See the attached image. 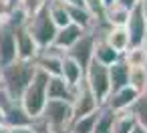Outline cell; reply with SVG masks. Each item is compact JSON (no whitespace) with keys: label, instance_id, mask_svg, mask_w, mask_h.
<instances>
[{"label":"cell","instance_id":"cell-34","mask_svg":"<svg viewBox=\"0 0 147 133\" xmlns=\"http://www.w3.org/2000/svg\"><path fill=\"white\" fill-rule=\"evenodd\" d=\"M139 6H141V10H143L145 20H147V0H139Z\"/></svg>","mask_w":147,"mask_h":133},{"label":"cell","instance_id":"cell-9","mask_svg":"<svg viewBox=\"0 0 147 133\" xmlns=\"http://www.w3.org/2000/svg\"><path fill=\"white\" fill-rule=\"evenodd\" d=\"M63 51L55 49V47H45L38 49L36 57H34V67L45 71L49 77H57L61 75V63H63Z\"/></svg>","mask_w":147,"mask_h":133},{"label":"cell","instance_id":"cell-16","mask_svg":"<svg viewBox=\"0 0 147 133\" xmlns=\"http://www.w3.org/2000/svg\"><path fill=\"white\" fill-rule=\"evenodd\" d=\"M95 36V51H93V59L97 61V63H101V65H105V67H111L113 63H117L123 55L121 53H117L101 34H93Z\"/></svg>","mask_w":147,"mask_h":133},{"label":"cell","instance_id":"cell-4","mask_svg":"<svg viewBox=\"0 0 147 133\" xmlns=\"http://www.w3.org/2000/svg\"><path fill=\"white\" fill-rule=\"evenodd\" d=\"M85 85L89 87V91L95 95V99L103 105L105 99L111 93V83H109V67L97 63L95 59L89 63V67L85 69Z\"/></svg>","mask_w":147,"mask_h":133},{"label":"cell","instance_id":"cell-33","mask_svg":"<svg viewBox=\"0 0 147 133\" xmlns=\"http://www.w3.org/2000/svg\"><path fill=\"white\" fill-rule=\"evenodd\" d=\"M131 133H147V129H145V127H141L139 123H135V127L131 129Z\"/></svg>","mask_w":147,"mask_h":133},{"label":"cell","instance_id":"cell-40","mask_svg":"<svg viewBox=\"0 0 147 133\" xmlns=\"http://www.w3.org/2000/svg\"><path fill=\"white\" fill-rule=\"evenodd\" d=\"M61 133H71V131H69V129H67V131H61Z\"/></svg>","mask_w":147,"mask_h":133},{"label":"cell","instance_id":"cell-35","mask_svg":"<svg viewBox=\"0 0 147 133\" xmlns=\"http://www.w3.org/2000/svg\"><path fill=\"white\" fill-rule=\"evenodd\" d=\"M0 133H8V127L6 125H0Z\"/></svg>","mask_w":147,"mask_h":133},{"label":"cell","instance_id":"cell-38","mask_svg":"<svg viewBox=\"0 0 147 133\" xmlns=\"http://www.w3.org/2000/svg\"><path fill=\"white\" fill-rule=\"evenodd\" d=\"M145 75H147V65H145ZM145 95H147V85H145Z\"/></svg>","mask_w":147,"mask_h":133},{"label":"cell","instance_id":"cell-7","mask_svg":"<svg viewBox=\"0 0 147 133\" xmlns=\"http://www.w3.org/2000/svg\"><path fill=\"white\" fill-rule=\"evenodd\" d=\"M99 107H101V103H99V101L95 99V95L89 91V87L85 85V81L75 87V95H73V101H71L73 119L91 115V113H95Z\"/></svg>","mask_w":147,"mask_h":133},{"label":"cell","instance_id":"cell-27","mask_svg":"<svg viewBox=\"0 0 147 133\" xmlns=\"http://www.w3.org/2000/svg\"><path fill=\"white\" fill-rule=\"evenodd\" d=\"M131 113H133V117H135V121L141 125V127H145L147 129V95L143 93V95H139L137 99H135V103L131 105V109H129Z\"/></svg>","mask_w":147,"mask_h":133},{"label":"cell","instance_id":"cell-36","mask_svg":"<svg viewBox=\"0 0 147 133\" xmlns=\"http://www.w3.org/2000/svg\"><path fill=\"white\" fill-rule=\"evenodd\" d=\"M63 2H75V4H81V0H63Z\"/></svg>","mask_w":147,"mask_h":133},{"label":"cell","instance_id":"cell-32","mask_svg":"<svg viewBox=\"0 0 147 133\" xmlns=\"http://www.w3.org/2000/svg\"><path fill=\"white\" fill-rule=\"evenodd\" d=\"M117 4H121L123 8H127V10H131V8H135L137 4H139V0H115Z\"/></svg>","mask_w":147,"mask_h":133},{"label":"cell","instance_id":"cell-25","mask_svg":"<svg viewBox=\"0 0 147 133\" xmlns=\"http://www.w3.org/2000/svg\"><path fill=\"white\" fill-rule=\"evenodd\" d=\"M123 61L129 67H145L147 65V53L143 47H129L123 53Z\"/></svg>","mask_w":147,"mask_h":133},{"label":"cell","instance_id":"cell-11","mask_svg":"<svg viewBox=\"0 0 147 133\" xmlns=\"http://www.w3.org/2000/svg\"><path fill=\"white\" fill-rule=\"evenodd\" d=\"M93 51H95V36L91 30H87L69 51H65V55L71 57L73 61H77L83 69H87L89 63L93 61Z\"/></svg>","mask_w":147,"mask_h":133},{"label":"cell","instance_id":"cell-23","mask_svg":"<svg viewBox=\"0 0 147 133\" xmlns=\"http://www.w3.org/2000/svg\"><path fill=\"white\" fill-rule=\"evenodd\" d=\"M135 117L129 109L125 111H115V119H113V129L111 133H131V129L135 127Z\"/></svg>","mask_w":147,"mask_h":133},{"label":"cell","instance_id":"cell-29","mask_svg":"<svg viewBox=\"0 0 147 133\" xmlns=\"http://www.w3.org/2000/svg\"><path fill=\"white\" fill-rule=\"evenodd\" d=\"M81 4L89 10V14L95 18V22L103 20V14H105V2L103 0H81Z\"/></svg>","mask_w":147,"mask_h":133},{"label":"cell","instance_id":"cell-30","mask_svg":"<svg viewBox=\"0 0 147 133\" xmlns=\"http://www.w3.org/2000/svg\"><path fill=\"white\" fill-rule=\"evenodd\" d=\"M30 127H32V133H57V131H53L40 117H34V119L30 121Z\"/></svg>","mask_w":147,"mask_h":133},{"label":"cell","instance_id":"cell-17","mask_svg":"<svg viewBox=\"0 0 147 133\" xmlns=\"http://www.w3.org/2000/svg\"><path fill=\"white\" fill-rule=\"evenodd\" d=\"M61 77H63L71 87H77V85H81V83H83V79H85V69H83L77 61H73L71 57L63 55V63H61Z\"/></svg>","mask_w":147,"mask_h":133},{"label":"cell","instance_id":"cell-8","mask_svg":"<svg viewBox=\"0 0 147 133\" xmlns=\"http://www.w3.org/2000/svg\"><path fill=\"white\" fill-rule=\"evenodd\" d=\"M125 30L129 34V47H141L143 45V41L147 36V20H145L143 10H141L139 4L129 10V18L125 22Z\"/></svg>","mask_w":147,"mask_h":133},{"label":"cell","instance_id":"cell-10","mask_svg":"<svg viewBox=\"0 0 147 133\" xmlns=\"http://www.w3.org/2000/svg\"><path fill=\"white\" fill-rule=\"evenodd\" d=\"M16 61V38L14 26L4 18L0 20V67Z\"/></svg>","mask_w":147,"mask_h":133},{"label":"cell","instance_id":"cell-5","mask_svg":"<svg viewBox=\"0 0 147 133\" xmlns=\"http://www.w3.org/2000/svg\"><path fill=\"white\" fill-rule=\"evenodd\" d=\"M38 117L53 131L61 133V131H67L69 129V125L73 121V109H71V103L69 101H53V99H49Z\"/></svg>","mask_w":147,"mask_h":133},{"label":"cell","instance_id":"cell-15","mask_svg":"<svg viewBox=\"0 0 147 133\" xmlns=\"http://www.w3.org/2000/svg\"><path fill=\"white\" fill-rule=\"evenodd\" d=\"M73 95H75V87H71L61 75L57 77H49V83H47V99H53V101H73Z\"/></svg>","mask_w":147,"mask_h":133},{"label":"cell","instance_id":"cell-20","mask_svg":"<svg viewBox=\"0 0 147 133\" xmlns=\"http://www.w3.org/2000/svg\"><path fill=\"white\" fill-rule=\"evenodd\" d=\"M129 18V10L123 8L117 2H111L105 6V14H103V22H107L109 26H125Z\"/></svg>","mask_w":147,"mask_h":133},{"label":"cell","instance_id":"cell-2","mask_svg":"<svg viewBox=\"0 0 147 133\" xmlns=\"http://www.w3.org/2000/svg\"><path fill=\"white\" fill-rule=\"evenodd\" d=\"M47 83H49V75L40 69L34 71V77L30 79V83L26 85L24 93L20 95V103L24 107V111L34 119L40 115L42 107L47 105Z\"/></svg>","mask_w":147,"mask_h":133},{"label":"cell","instance_id":"cell-14","mask_svg":"<svg viewBox=\"0 0 147 133\" xmlns=\"http://www.w3.org/2000/svg\"><path fill=\"white\" fill-rule=\"evenodd\" d=\"M87 30H83L81 26H77V24H73V22H69L67 26H63V28H59L57 30V34H55V41H53V45L51 47H55V49H59V51H69L83 34H85Z\"/></svg>","mask_w":147,"mask_h":133},{"label":"cell","instance_id":"cell-12","mask_svg":"<svg viewBox=\"0 0 147 133\" xmlns=\"http://www.w3.org/2000/svg\"><path fill=\"white\" fill-rule=\"evenodd\" d=\"M14 38H16V59L34 61V57L38 53V45L34 43V38L30 36V32L26 30L24 24L14 26Z\"/></svg>","mask_w":147,"mask_h":133},{"label":"cell","instance_id":"cell-26","mask_svg":"<svg viewBox=\"0 0 147 133\" xmlns=\"http://www.w3.org/2000/svg\"><path fill=\"white\" fill-rule=\"evenodd\" d=\"M95 119H97V111L91 113V115H85V117L73 119L71 125H69V131H71V133H93Z\"/></svg>","mask_w":147,"mask_h":133},{"label":"cell","instance_id":"cell-6","mask_svg":"<svg viewBox=\"0 0 147 133\" xmlns=\"http://www.w3.org/2000/svg\"><path fill=\"white\" fill-rule=\"evenodd\" d=\"M0 111H2V123L6 127L16 125H30L32 117L24 111L20 99H12L6 91L0 89Z\"/></svg>","mask_w":147,"mask_h":133},{"label":"cell","instance_id":"cell-18","mask_svg":"<svg viewBox=\"0 0 147 133\" xmlns=\"http://www.w3.org/2000/svg\"><path fill=\"white\" fill-rule=\"evenodd\" d=\"M67 4V12H69V20L77 26H81L83 30H91L95 26V18L89 14V10L83 4H75V2H65Z\"/></svg>","mask_w":147,"mask_h":133},{"label":"cell","instance_id":"cell-19","mask_svg":"<svg viewBox=\"0 0 147 133\" xmlns=\"http://www.w3.org/2000/svg\"><path fill=\"white\" fill-rule=\"evenodd\" d=\"M127 79H129V65L123 61V57L113 63L109 67V83H111V91L115 89H121L127 85Z\"/></svg>","mask_w":147,"mask_h":133},{"label":"cell","instance_id":"cell-13","mask_svg":"<svg viewBox=\"0 0 147 133\" xmlns=\"http://www.w3.org/2000/svg\"><path fill=\"white\" fill-rule=\"evenodd\" d=\"M137 97H139V93L133 91L129 85H125V87H121V89L111 91L103 105L109 107L111 111H125V109H131V105L135 103Z\"/></svg>","mask_w":147,"mask_h":133},{"label":"cell","instance_id":"cell-1","mask_svg":"<svg viewBox=\"0 0 147 133\" xmlns=\"http://www.w3.org/2000/svg\"><path fill=\"white\" fill-rule=\"evenodd\" d=\"M34 61H22L16 59L4 67H0V89L6 91L12 99H20L26 85L34 77Z\"/></svg>","mask_w":147,"mask_h":133},{"label":"cell","instance_id":"cell-37","mask_svg":"<svg viewBox=\"0 0 147 133\" xmlns=\"http://www.w3.org/2000/svg\"><path fill=\"white\" fill-rule=\"evenodd\" d=\"M103 2H105V6H107V4H111V2H115V0H103Z\"/></svg>","mask_w":147,"mask_h":133},{"label":"cell","instance_id":"cell-39","mask_svg":"<svg viewBox=\"0 0 147 133\" xmlns=\"http://www.w3.org/2000/svg\"><path fill=\"white\" fill-rule=\"evenodd\" d=\"M0 125H4V123H2V111H0Z\"/></svg>","mask_w":147,"mask_h":133},{"label":"cell","instance_id":"cell-22","mask_svg":"<svg viewBox=\"0 0 147 133\" xmlns=\"http://www.w3.org/2000/svg\"><path fill=\"white\" fill-rule=\"evenodd\" d=\"M113 119H115V111H111L109 107L101 105V107L97 109V119H95L93 133H111V129H113Z\"/></svg>","mask_w":147,"mask_h":133},{"label":"cell","instance_id":"cell-31","mask_svg":"<svg viewBox=\"0 0 147 133\" xmlns=\"http://www.w3.org/2000/svg\"><path fill=\"white\" fill-rule=\"evenodd\" d=\"M8 133H32L30 125H16V127H8Z\"/></svg>","mask_w":147,"mask_h":133},{"label":"cell","instance_id":"cell-24","mask_svg":"<svg viewBox=\"0 0 147 133\" xmlns=\"http://www.w3.org/2000/svg\"><path fill=\"white\" fill-rule=\"evenodd\" d=\"M127 85L137 91L139 95L145 93V85H147V75H145V67H129V79Z\"/></svg>","mask_w":147,"mask_h":133},{"label":"cell","instance_id":"cell-28","mask_svg":"<svg viewBox=\"0 0 147 133\" xmlns=\"http://www.w3.org/2000/svg\"><path fill=\"white\" fill-rule=\"evenodd\" d=\"M47 2H49V0H16V6H18V8L26 14V18H28V16H32L34 12H38L40 8H45Z\"/></svg>","mask_w":147,"mask_h":133},{"label":"cell","instance_id":"cell-3","mask_svg":"<svg viewBox=\"0 0 147 133\" xmlns=\"http://www.w3.org/2000/svg\"><path fill=\"white\" fill-rule=\"evenodd\" d=\"M26 30L30 32V36L34 38V43L38 45V49H45V47H51L53 41H55V34H57V26L49 14V8H40L38 12H34L32 16L26 18L24 22Z\"/></svg>","mask_w":147,"mask_h":133},{"label":"cell","instance_id":"cell-21","mask_svg":"<svg viewBox=\"0 0 147 133\" xmlns=\"http://www.w3.org/2000/svg\"><path fill=\"white\" fill-rule=\"evenodd\" d=\"M47 8H49V14L55 22L57 28H63L67 26L71 20H69V12H67V4L63 0H49L47 2Z\"/></svg>","mask_w":147,"mask_h":133}]
</instances>
